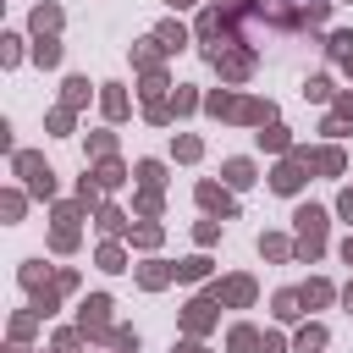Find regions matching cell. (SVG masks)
<instances>
[{"instance_id": "cell-18", "label": "cell", "mask_w": 353, "mask_h": 353, "mask_svg": "<svg viewBox=\"0 0 353 353\" xmlns=\"http://www.w3.org/2000/svg\"><path fill=\"white\" fill-rule=\"evenodd\" d=\"M176 154L182 160H199V138H176Z\"/></svg>"}, {"instance_id": "cell-19", "label": "cell", "mask_w": 353, "mask_h": 353, "mask_svg": "<svg viewBox=\"0 0 353 353\" xmlns=\"http://www.w3.org/2000/svg\"><path fill=\"white\" fill-rule=\"evenodd\" d=\"M99 265L105 270H121V248H99Z\"/></svg>"}, {"instance_id": "cell-20", "label": "cell", "mask_w": 353, "mask_h": 353, "mask_svg": "<svg viewBox=\"0 0 353 353\" xmlns=\"http://www.w3.org/2000/svg\"><path fill=\"white\" fill-rule=\"evenodd\" d=\"M336 116H353V94H347V99H342V105H336ZM325 132H342V121H331V127H325Z\"/></svg>"}, {"instance_id": "cell-7", "label": "cell", "mask_w": 353, "mask_h": 353, "mask_svg": "<svg viewBox=\"0 0 353 353\" xmlns=\"http://www.w3.org/2000/svg\"><path fill=\"white\" fill-rule=\"evenodd\" d=\"M254 347H259V336H254L248 325H237V331H232V353H254Z\"/></svg>"}, {"instance_id": "cell-6", "label": "cell", "mask_w": 353, "mask_h": 353, "mask_svg": "<svg viewBox=\"0 0 353 353\" xmlns=\"http://www.w3.org/2000/svg\"><path fill=\"white\" fill-rule=\"evenodd\" d=\"M221 292H226L232 303H248V298H254V281H243V276H237V281H226Z\"/></svg>"}, {"instance_id": "cell-12", "label": "cell", "mask_w": 353, "mask_h": 353, "mask_svg": "<svg viewBox=\"0 0 353 353\" xmlns=\"http://www.w3.org/2000/svg\"><path fill=\"white\" fill-rule=\"evenodd\" d=\"M298 298H303V303H325V298H331V287H325V281H309Z\"/></svg>"}, {"instance_id": "cell-15", "label": "cell", "mask_w": 353, "mask_h": 353, "mask_svg": "<svg viewBox=\"0 0 353 353\" xmlns=\"http://www.w3.org/2000/svg\"><path fill=\"white\" fill-rule=\"evenodd\" d=\"M160 44H165V50H176V44H182V28H176V22H165V28H160Z\"/></svg>"}, {"instance_id": "cell-11", "label": "cell", "mask_w": 353, "mask_h": 353, "mask_svg": "<svg viewBox=\"0 0 353 353\" xmlns=\"http://www.w3.org/2000/svg\"><path fill=\"white\" fill-rule=\"evenodd\" d=\"M309 165H320V171H342V154H336V149H320Z\"/></svg>"}, {"instance_id": "cell-14", "label": "cell", "mask_w": 353, "mask_h": 353, "mask_svg": "<svg viewBox=\"0 0 353 353\" xmlns=\"http://www.w3.org/2000/svg\"><path fill=\"white\" fill-rule=\"evenodd\" d=\"M165 276H171L165 265H143V287H165Z\"/></svg>"}, {"instance_id": "cell-2", "label": "cell", "mask_w": 353, "mask_h": 353, "mask_svg": "<svg viewBox=\"0 0 353 353\" xmlns=\"http://www.w3.org/2000/svg\"><path fill=\"white\" fill-rule=\"evenodd\" d=\"M199 204H204V210H221V215H232V199H226L215 182H199Z\"/></svg>"}, {"instance_id": "cell-13", "label": "cell", "mask_w": 353, "mask_h": 353, "mask_svg": "<svg viewBox=\"0 0 353 353\" xmlns=\"http://www.w3.org/2000/svg\"><path fill=\"white\" fill-rule=\"evenodd\" d=\"M188 325L204 331V325H210V303H188Z\"/></svg>"}, {"instance_id": "cell-16", "label": "cell", "mask_w": 353, "mask_h": 353, "mask_svg": "<svg viewBox=\"0 0 353 353\" xmlns=\"http://www.w3.org/2000/svg\"><path fill=\"white\" fill-rule=\"evenodd\" d=\"M303 94H309V99H325V94H331V83H325V77H309V83H303Z\"/></svg>"}, {"instance_id": "cell-25", "label": "cell", "mask_w": 353, "mask_h": 353, "mask_svg": "<svg viewBox=\"0 0 353 353\" xmlns=\"http://www.w3.org/2000/svg\"><path fill=\"white\" fill-rule=\"evenodd\" d=\"M347 309H353V287H347Z\"/></svg>"}, {"instance_id": "cell-9", "label": "cell", "mask_w": 353, "mask_h": 353, "mask_svg": "<svg viewBox=\"0 0 353 353\" xmlns=\"http://www.w3.org/2000/svg\"><path fill=\"white\" fill-rule=\"evenodd\" d=\"M204 270H210V259H204V254H199V259H188V265H176V276H182V281H199Z\"/></svg>"}, {"instance_id": "cell-8", "label": "cell", "mask_w": 353, "mask_h": 353, "mask_svg": "<svg viewBox=\"0 0 353 353\" xmlns=\"http://www.w3.org/2000/svg\"><path fill=\"white\" fill-rule=\"evenodd\" d=\"M105 116H127V99H121V88H116V83L105 88Z\"/></svg>"}, {"instance_id": "cell-3", "label": "cell", "mask_w": 353, "mask_h": 353, "mask_svg": "<svg viewBox=\"0 0 353 353\" xmlns=\"http://www.w3.org/2000/svg\"><path fill=\"white\" fill-rule=\"evenodd\" d=\"M270 182H276V193H298V182H303V171H298V165L287 160V165H281V171H276Z\"/></svg>"}, {"instance_id": "cell-21", "label": "cell", "mask_w": 353, "mask_h": 353, "mask_svg": "<svg viewBox=\"0 0 353 353\" xmlns=\"http://www.w3.org/2000/svg\"><path fill=\"white\" fill-rule=\"evenodd\" d=\"M342 215H347V221H353V188H347V193H342Z\"/></svg>"}, {"instance_id": "cell-1", "label": "cell", "mask_w": 353, "mask_h": 353, "mask_svg": "<svg viewBox=\"0 0 353 353\" xmlns=\"http://www.w3.org/2000/svg\"><path fill=\"white\" fill-rule=\"evenodd\" d=\"M292 221H298V254H303V259H314V254L325 248V215H320L314 204H303Z\"/></svg>"}, {"instance_id": "cell-4", "label": "cell", "mask_w": 353, "mask_h": 353, "mask_svg": "<svg viewBox=\"0 0 353 353\" xmlns=\"http://www.w3.org/2000/svg\"><path fill=\"white\" fill-rule=\"evenodd\" d=\"M226 182H232V188H248V182H254V165H248V160H226Z\"/></svg>"}, {"instance_id": "cell-17", "label": "cell", "mask_w": 353, "mask_h": 353, "mask_svg": "<svg viewBox=\"0 0 353 353\" xmlns=\"http://www.w3.org/2000/svg\"><path fill=\"white\" fill-rule=\"evenodd\" d=\"M83 94H88V83H83V77H72V83H66V105H83Z\"/></svg>"}, {"instance_id": "cell-5", "label": "cell", "mask_w": 353, "mask_h": 353, "mask_svg": "<svg viewBox=\"0 0 353 353\" xmlns=\"http://www.w3.org/2000/svg\"><path fill=\"white\" fill-rule=\"evenodd\" d=\"M309 347H325V325H303L298 331V353H309Z\"/></svg>"}, {"instance_id": "cell-10", "label": "cell", "mask_w": 353, "mask_h": 353, "mask_svg": "<svg viewBox=\"0 0 353 353\" xmlns=\"http://www.w3.org/2000/svg\"><path fill=\"white\" fill-rule=\"evenodd\" d=\"M298 303H303L298 292H276V314H281V320H292V314H298Z\"/></svg>"}, {"instance_id": "cell-22", "label": "cell", "mask_w": 353, "mask_h": 353, "mask_svg": "<svg viewBox=\"0 0 353 353\" xmlns=\"http://www.w3.org/2000/svg\"><path fill=\"white\" fill-rule=\"evenodd\" d=\"M165 6H171V11H182V6H193V0H165Z\"/></svg>"}, {"instance_id": "cell-24", "label": "cell", "mask_w": 353, "mask_h": 353, "mask_svg": "<svg viewBox=\"0 0 353 353\" xmlns=\"http://www.w3.org/2000/svg\"><path fill=\"white\" fill-rule=\"evenodd\" d=\"M342 254H347V265H353V237H347V248H342Z\"/></svg>"}, {"instance_id": "cell-23", "label": "cell", "mask_w": 353, "mask_h": 353, "mask_svg": "<svg viewBox=\"0 0 353 353\" xmlns=\"http://www.w3.org/2000/svg\"><path fill=\"white\" fill-rule=\"evenodd\" d=\"M176 353H204V347H193V342H188V347H176Z\"/></svg>"}]
</instances>
